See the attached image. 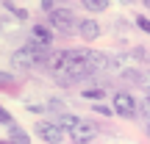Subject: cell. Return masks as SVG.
Returning <instances> with one entry per match:
<instances>
[{
    "label": "cell",
    "instance_id": "cell-9",
    "mask_svg": "<svg viewBox=\"0 0 150 144\" xmlns=\"http://www.w3.org/2000/svg\"><path fill=\"white\" fill-rule=\"evenodd\" d=\"M56 122H59V128L64 130V133H70V130H72V128H75L78 122H81V119L75 117V114H67V111H61V117L56 119Z\"/></svg>",
    "mask_w": 150,
    "mask_h": 144
},
{
    "label": "cell",
    "instance_id": "cell-10",
    "mask_svg": "<svg viewBox=\"0 0 150 144\" xmlns=\"http://www.w3.org/2000/svg\"><path fill=\"white\" fill-rule=\"evenodd\" d=\"M8 136H11V144H31L28 133H25V130H20L17 125H11V128H8Z\"/></svg>",
    "mask_w": 150,
    "mask_h": 144
},
{
    "label": "cell",
    "instance_id": "cell-7",
    "mask_svg": "<svg viewBox=\"0 0 150 144\" xmlns=\"http://www.w3.org/2000/svg\"><path fill=\"white\" fill-rule=\"evenodd\" d=\"M78 33H81L83 42H95V39L100 36V25H97V20H81Z\"/></svg>",
    "mask_w": 150,
    "mask_h": 144
},
{
    "label": "cell",
    "instance_id": "cell-3",
    "mask_svg": "<svg viewBox=\"0 0 150 144\" xmlns=\"http://www.w3.org/2000/svg\"><path fill=\"white\" fill-rule=\"evenodd\" d=\"M47 25L53 28V31L70 36V33L75 31V17H72L70 8H53V11L47 14Z\"/></svg>",
    "mask_w": 150,
    "mask_h": 144
},
{
    "label": "cell",
    "instance_id": "cell-14",
    "mask_svg": "<svg viewBox=\"0 0 150 144\" xmlns=\"http://www.w3.org/2000/svg\"><path fill=\"white\" fill-rule=\"evenodd\" d=\"M0 122L11 128V125H14V119H11V114H8V111H3V108H0Z\"/></svg>",
    "mask_w": 150,
    "mask_h": 144
},
{
    "label": "cell",
    "instance_id": "cell-1",
    "mask_svg": "<svg viewBox=\"0 0 150 144\" xmlns=\"http://www.w3.org/2000/svg\"><path fill=\"white\" fill-rule=\"evenodd\" d=\"M111 67V58L100 50H89V47H70V50H53L47 58V70L56 75L61 86L81 83L89 75Z\"/></svg>",
    "mask_w": 150,
    "mask_h": 144
},
{
    "label": "cell",
    "instance_id": "cell-15",
    "mask_svg": "<svg viewBox=\"0 0 150 144\" xmlns=\"http://www.w3.org/2000/svg\"><path fill=\"white\" fill-rule=\"evenodd\" d=\"M95 111H97V114H106V117H108V114H114V108H106V105H95Z\"/></svg>",
    "mask_w": 150,
    "mask_h": 144
},
{
    "label": "cell",
    "instance_id": "cell-18",
    "mask_svg": "<svg viewBox=\"0 0 150 144\" xmlns=\"http://www.w3.org/2000/svg\"><path fill=\"white\" fill-rule=\"evenodd\" d=\"M142 108H145V114H147V117H150V97H147V100H145V103H142Z\"/></svg>",
    "mask_w": 150,
    "mask_h": 144
},
{
    "label": "cell",
    "instance_id": "cell-8",
    "mask_svg": "<svg viewBox=\"0 0 150 144\" xmlns=\"http://www.w3.org/2000/svg\"><path fill=\"white\" fill-rule=\"evenodd\" d=\"M31 39H36L39 44H47V47H50V42H53V31H50L47 25H33L31 28Z\"/></svg>",
    "mask_w": 150,
    "mask_h": 144
},
{
    "label": "cell",
    "instance_id": "cell-16",
    "mask_svg": "<svg viewBox=\"0 0 150 144\" xmlns=\"http://www.w3.org/2000/svg\"><path fill=\"white\" fill-rule=\"evenodd\" d=\"M136 78H139V80H142V83H145V89L150 91V75H136Z\"/></svg>",
    "mask_w": 150,
    "mask_h": 144
},
{
    "label": "cell",
    "instance_id": "cell-19",
    "mask_svg": "<svg viewBox=\"0 0 150 144\" xmlns=\"http://www.w3.org/2000/svg\"><path fill=\"white\" fill-rule=\"evenodd\" d=\"M147 136H150V122H147Z\"/></svg>",
    "mask_w": 150,
    "mask_h": 144
},
{
    "label": "cell",
    "instance_id": "cell-2",
    "mask_svg": "<svg viewBox=\"0 0 150 144\" xmlns=\"http://www.w3.org/2000/svg\"><path fill=\"white\" fill-rule=\"evenodd\" d=\"M50 53H53V50H50L47 44H39L36 39H28L25 47L11 53V64H14L17 70H31V67H36V64H47Z\"/></svg>",
    "mask_w": 150,
    "mask_h": 144
},
{
    "label": "cell",
    "instance_id": "cell-13",
    "mask_svg": "<svg viewBox=\"0 0 150 144\" xmlns=\"http://www.w3.org/2000/svg\"><path fill=\"white\" fill-rule=\"evenodd\" d=\"M136 25H139L145 33H150V20H147V17H136Z\"/></svg>",
    "mask_w": 150,
    "mask_h": 144
},
{
    "label": "cell",
    "instance_id": "cell-12",
    "mask_svg": "<svg viewBox=\"0 0 150 144\" xmlns=\"http://www.w3.org/2000/svg\"><path fill=\"white\" fill-rule=\"evenodd\" d=\"M81 94H83L86 100H100V97H103V89H83Z\"/></svg>",
    "mask_w": 150,
    "mask_h": 144
},
{
    "label": "cell",
    "instance_id": "cell-17",
    "mask_svg": "<svg viewBox=\"0 0 150 144\" xmlns=\"http://www.w3.org/2000/svg\"><path fill=\"white\" fill-rule=\"evenodd\" d=\"M11 80H14V78H11V75H6V72H0V83H11Z\"/></svg>",
    "mask_w": 150,
    "mask_h": 144
},
{
    "label": "cell",
    "instance_id": "cell-5",
    "mask_svg": "<svg viewBox=\"0 0 150 144\" xmlns=\"http://www.w3.org/2000/svg\"><path fill=\"white\" fill-rule=\"evenodd\" d=\"M36 136L45 144H61L64 141V130L59 128V122H36Z\"/></svg>",
    "mask_w": 150,
    "mask_h": 144
},
{
    "label": "cell",
    "instance_id": "cell-20",
    "mask_svg": "<svg viewBox=\"0 0 150 144\" xmlns=\"http://www.w3.org/2000/svg\"><path fill=\"white\" fill-rule=\"evenodd\" d=\"M0 144H11V141H0Z\"/></svg>",
    "mask_w": 150,
    "mask_h": 144
},
{
    "label": "cell",
    "instance_id": "cell-4",
    "mask_svg": "<svg viewBox=\"0 0 150 144\" xmlns=\"http://www.w3.org/2000/svg\"><path fill=\"white\" fill-rule=\"evenodd\" d=\"M114 114H120V117H125V119H134L136 114H139V105H136L134 94L117 91V94H114Z\"/></svg>",
    "mask_w": 150,
    "mask_h": 144
},
{
    "label": "cell",
    "instance_id": "cell-21",
    "mask_svg": "<svg viewBox=\"0 0 150 144\" xmlns=\"http://www.w3.org/2000/svg\"><path fill=\"white\" fill-rule=\"evenodd\" d=\"M147 8H150V3H147Z\"/></svg>",
    "mask_w": 150,
    "mask_h": 144
},
{
    "label": "cell",
    "instance_id": "cell-6",
    "mask_svg": "<svg viewBox=\"0 0 150 144\" xmlns=\"http://www.w3.org/2000/svg\"><path fill=\"white\" fill-rule=\"evenodd\" d=\"M95 136H97V125L89 122V119H81V122L70 130V139H72L75 144H89Z\"/></svg>",
    "mask_w": 150,
    "mask_h": 144
},
{
    "label": "cell",
    "instance_id": "cell-11",
    "mask_svg": "<svg viewBox=\"0 0 150 144\" xmlns=\"http://www.w3.org/2000/svg\"><path fill=\"white\" fill-rule=\"evenodd\" d=\"M81 6H83L89 14H100V11H106V8H108V3H106V0H83Z\"/></svg>",
    "mask_w": 150,
    "mask_h": 144
}]
</instances>
